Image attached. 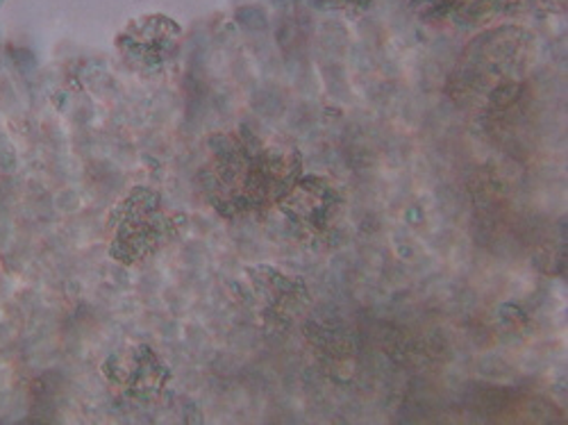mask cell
<instances>
[{
  "instance_id": "cell-5",
  "label": "cell",
  "mask_w": 568,
  "mask_h": 425,
  "mask_svg": "<svg viewBox=\"0 0 568 425\" xmlns=\"http://www.w3.org/2000/svg\"><path fill=\"white\" fill-rule=\"evenodd\" d=\"M108 375L128 389H153L166 377L164 364L144 346L125 351L123 357L108 360Z\"/></svg>"
},
{
  "instance_id": "cell-1",
  "label": "cell",
  "mask_w": 568,
  "mask_h": 425,
  "mask_svg": "<svg viewBox=\"0 0 568 425\" xmlns=\"http://www.w3.org/2000/svg\"><path fill=\"white\" fill-rule=\"evenodd\" d=\"M199 175L216 212L255 214L277 205L296 184L303 158L292 144H275L248 128H236L207 141Z\"/></svg>"
},
{
  "instance_id": "cell-2",
  "label": "cell",
  "mask_w": 568,
  "mask_h": 425,
  "mask_svg": "<svg viewBox=\"0 0 568 425\" xmlns=\"http://www.w3.org/2000/svg\"><path fill=\"white\" fill-rule=\"evenodd\" d=\"M108 232L112 257L121 264H136L175 237V216L169 214L160 194L139 186L112 210Z\"/></svg>"
},
{
  "instance_id": "cell-3",
  "label": "cell",
  "mask_w": 568,
  "mask_h": 425,
  "mask_svg": "<svg viewBox=\"0 0 568 425\" xmlns=\"http://www.w3.org/2000/svg\"><path fill=\"white\" fill-rule=\"evenodd\" d=\"M277 208L305 230L325 232L339 221L344 212V199L329 180L318 175H301L277 203Z\"/></svg>"
},
{
  "instance_id": "cell-4",
  "label": "cell",
  "mask_w": 568,
  "mask_h": 425,
  "mask_svg": "<svg viewBox=\"0 0 568 425\" xmlns=\"http://www.w3.org/2000/svg\"><path fill=\"white\" fill-rule=\"evenodd\" d=\"M180 28L166 17H149L132 23L119 39L125 55L144 64H160L175 49Z\"/></svg>"
},
{
  "instance_id": "cell-6",
  "label": "cell",
  "mask_w": 568,
  "mask_h": 425,
  "mask_svg": "<svg viewBox=\"0 0 568 425\" xmlns=\"http://www.w3.org/2000/svg\"><path fill=\"white\" fill-rule=\"evenodd\" d=\"M329 6H348V3H366V0H325Z\"/></svg>"
}]
</instances>
